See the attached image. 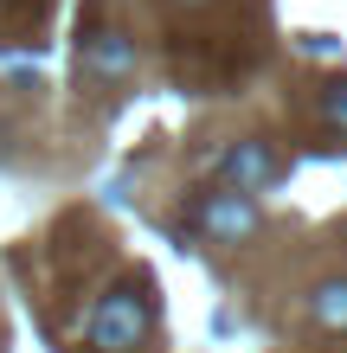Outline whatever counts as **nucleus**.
I'll return each mask as SVG.
<instances>
[{
  "label": "nucleus",
  "mask_w": 347,
  "mask_h": 353,
  "mask_svg": "<svg viewBox=\"0 0 347 353\" xmlns=\"http://www.w3.org/2000/svg\"><path fill=\"white\" fill-rule=\"evenodd\" d=\"M309 321L328 334H347V276H321L309 289Z\"/></svg>",
  "instance_id": "obj_5"
},
{
  "label": "nucleus",
  "mask_w": 347,
  "mask_h": 353,
  "mask_svg": "<svg viewBox=\"0 0 347 353\" xmlns=\"http://www.w3.org/2000/svg\"><path fill=\"white\" fill-rule=\"evenodd\" d=\"M315 110H321V122H328V129H347V77H335V84H321Z\"/></svg>",
  "instance_id": "obj_6"
},
{
  "label": "nucleus",
  "mask_w": 347,
  "mask_h": 353,
  "mask_svg": "<svg viewBox=\"0 0 347 353\" xmlns=\"http://www.w3.org/2000/svg\"><path fill=\"white\" fill-rule=\"evenodd\" d=\"M77 71H84L90 84H129V77H135V39L122 32V26L84 32V46H77Z\"/></svg>",
  "instance_id": "obj_4"
},
{
  "label": "nucleus",
  "mask_w": 347,
  "mask_h": 353,
  "mask_svg": "<svg viewBox=\"0 0 347 353\" xmlns=\"http://www.w3.org/2000/svg\"><path fill=\"white\" fill-rule=\"evenodd\" d=\"M212 174H219V186H232V193H264L277 174H283V154L270 148L264 135H244V141H226V148L212 154Z\"/></svg>",
  "instance_id": "obj_3"
},
{
  "label": "nucleus",
  "mask_w": 347,
  "mask_h": 353,
  "mask_svg": "<svg viewBox=\"0 0 347 353\" xmlns=\"http://www.w3.org/2000/svg\"><path fill=\"white\" fill-rule=\"evenodd\" d=\"M174 7H187V13H199V7H212V0H174Z\"/></svg>",
  "instance_id": "obj_7"
},
{
  "label": "nucleus",
  "mask_w": 347,
  "mask_h": 353,
  "mask_svg": "<svg viewBox=\"0 0 347 353\" xmlns=\"http://www.w3.org/2000/svg\"><path fill=\"white\" fill-rule=\"evenodd\" d=\"M155 327V296L148 283H116L97 296L90 321H84V347L90 353H135Z\"/></svg>",
  "instance_id": "obj_1"
},
{
  "label": "nucleus",
  "mask_w": 347,
  "mask_h": 353,
  "mask_svg": "<svg viewBox=\"0 0 347 353\" xmlns=\"http://www.w3.org/2000/svg\"><path fill=\"white\" fill-rule=\"evenodd\" d=\"M257 199L251 193H232V186H199L193 205H187V225L199 238H212V244H238V238H251L257 232Z\"/></svg>",
  "instance_id": "obj_2"
}]
</instances>
